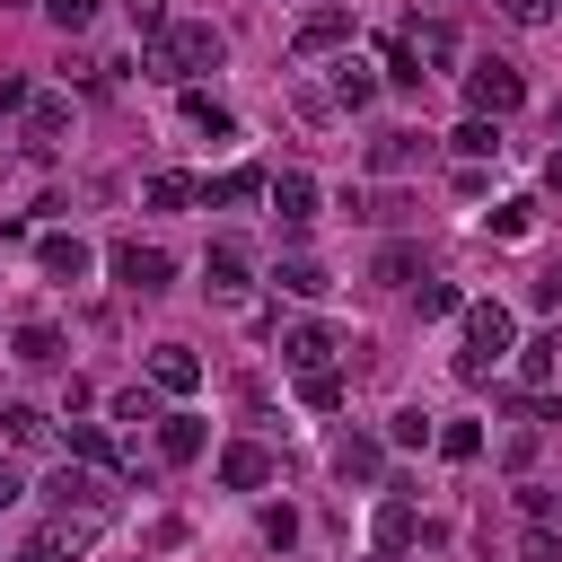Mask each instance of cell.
<instances>
[{"label":"cell","instance_id":"1","mask_svg":"<svg viewBox=\"0 0 562 562\" xmlns=\"http://www.w3.org/2000/svg\"><path fill=\"white\" fill-rule=\"evenodd\" d=\"M220 53H228V35H220L211 18H184V26L149 35V79H193V70H220Z\"/></svg>","mask_w":562,"mask_h":562},{"label":"cell","instance_id":"2","mask_svg":"<svg viewBox=\"0 0 562 562\" xmlns=\"http://www.w3.org/2000/svg\"><path fill=\"white\" fill-rule=\"evenodd\" d=\"M457 316H465V351H457V378H483V369L509 351V334H518V325H509V307H501V299H474V307H457Z\"/></svg>","mask_w":562,"mask_h":562},{"label":"cell","instance_id":"3","mask_svg":"<svg viewBox=\"0 0 562 562\" xmlns=\"http://www.w3.org/2000/svg\"><path fill=\"white\" fill-rule=\"evenodd\" d=\"M465 105H474L483 123L518 114V105H527V79H518V61H501V53H492V61H474V70H465Z\"/></svg>","mask_w":562,"mask_h":562},{"label":"cell","instance_id":"4","mask_svg":"<svg viewBox=\"0 0 562 562\" xmlns=\"http://www.w3.org/2000/svg\"><path fill=\"white\" fill-rule=\"evenodd\" d=\"M114 281L149 299V290H167V281H176V255H167V246H140V237H123V246H114Z\"/></svg>","mask_w":562,"mask_h":562},{"label":"cell","instance_id":"5","mask_svg":"<svg viewBox=\"0 0 562 562\" xmlns=\"http://www.w3.org/2000/svg\"><path fill=\"white\" fill-rule=\"evenodd\" d=\"M263 202L290 220V228H307L316 220V176H299V167H281V176H263Z\"/></svg>","mask_w":562,"mask_h":562},{"label":"cell","instance_id":"6","mask_svg":"<svg viewBox=\"0 0 562 562\" xmlns=\"http://www.w3.org/2000/svg\"><path fill=\"white\" fill-rule=\"evenodd\" d=\"M334 351H342L334 325H290V334H281V360H290L299 378H307V369H334Z\"/></svg>","mask_w":562,"mask_h":562},{"label":"cell","instance_id":"7","mask_svg":"<svg viewBox=\"0 0 562 562\" xmlns=\"http://www.w3.org/2000/svg\"><path fill=\"white\" fill-rule=\"evenodd\" d=\"M562 378V334H536V342H518V395H544Z\"/></svg>","mask_w":562,"mask_h":562},{"label":"cell","instance_id":"8","mask_svg":"<svg viewBox=\"0 0 562 562\" xmlns=\"http://www.w3.org/2000/svg\"><path fill=\"white\" fill-rule=\"evenodd\" d=\"M395 501H378V518H369V536H378V553H404L413 536H422V518H413V501H404V483H386Z\"/></svg>","mask_w":562,"mask_h":562},{"label":"cell","instance_id":"9","mask_svg":"<svg viewBox=\"0 0 562 562\" xmlns=\"http://www.w3.org/2000/svg\"><path fill=\"white\" fill-rule=\"evenodd\" d=\"M149 386H167V395H193V386H202V360H193L184 342H158V351H149Z\"/></svg>","mask_w":562,"mask_h":562},{"label":"cell","instance_id":"10","mask_svg":"<svg viewBox=\"0 0 562 562\" xmlns=\"http://www.w3.org/2000/svg\"><path fill=\"white\" fill-rule=\"evenodd\" d=\"M220 483H228V492H263V483H272V457H263L255 439H237V448H220Z\"/></svg>","mask_w":562,"mask_h":562},{"label":"cell","instance_id":"11","mask_svg":"<svg viewBox=\"0 0 562 562\" xmlns=\"http://www.w3.org/2000/svg\"><path fill=\"white\" fill-rule=\"evenodd\" d=\"M404 44H413V61H430V70H448V61H457V26H448V18H413V26H404Z\"/></svg>","mask_w":562,"mask_h":562},{"label":"cell","instance_id":"12","mask_svg":"<svg viewBox=\"0 0 562 562\" xmlns=\"http://www.w3.org/2000/svg\"><path fill=\"white\" fill-rule=\"evenodd\" d=\"M35 263H44L53 281H88V237H70V228H53V237L35 246Z\"/></svg>","mask_w":562,"mask_h":562},{"label":"cell","instance_id":"13","mask_svg":"<svg viewBox=\"0 0 562 562\" xmlns=\"http://www.w3.org/2000/svg\"><path fill=\"white\" fill-rule=\"evenodd\" d=\"M202 281H211V299H237V290H246V246L220 237V246L202 255Z\"/></svg>","mask_w":562,"mask_h":562},{"label":"cell","instance_id":"14","mask_svg":"<svg viewBox=\"0 0 562 562\" xmlns=\"http://www.w3.org/2000/svg\"><path fill=\"white\" fill-rule=\"evenodd\" d=\"M26 140H35V149H61V140H70V105H61V97H26Z\"/></svg>","mask_w":562,"mask_h":562},{"label":"cell","instance_id":"15","mask_svg":"<svg viewBox=\"0 0 562 562\" xmlns=\"http://www.w3.org/2000/svg\"><path fill=\"white\" fill-rule=\"evenodd\" d=\"M158 457H167V465H193V457H202V422H193V413H158Z\"/></svg>","mask_w":562,"mask_h":562},{"label":"cell","instance_id":"16","mask_svg":"<svg viewBox=\"0 0 562 562\" xmlns=\"http://www.w3.org/2000/svg\"><path fill=\"white\" fill-rule=\"evenodd\" d=\"M342 35H351V9H307L299 18V53H334Z\"/></svg>","mask_w":562,"mask_h":562},{"label":"cell","instance_id":"17","mask_svg":"<svg viewBox=\"0 0 562 562\" xmlns=\"http://www.w3.org/2000/svg\"><path fill=\"white\" fill-rule=\"evenodd\" d=\"M0 439H9V448H44V439H53V413H35V404H0Z\"/></svg>","mask_w":562,"mask_h":562},{"label":"cell","instance_id":"18","mask_svg":"<svg viewBox=\"0 0 562 562\" xmlns=\"http://www.w3.org/2000/svg\"><path fill=\"white\" fill-rule=\"evenodd\" d=\"M448 149H457L465 167H474V158H501V123H483V114H465V123L448 132Z\"/></svg>","mask_w":562,"mask_h":562},{"label":"cell","instance_id":"19","mask_svg":"<svg viewBox=\"0 0 562 562\" xmlns=\"http://www.w3.org/2000/svg\"><path fill=\"white\" fill-rule=\"evenodd\" d=\"M413 158H422V132H378V140H369V167H378V176H404Z\"/></svg>","mask_w":562,"mask_h":562},{"label":"cell","instance_id":"20","mask_svg":"<svg viewBox=\"0 0 562 562\" xmlns=\"http://www.w3.org/2000/svg\"><path fill=\"white\" fill-rule=\"evenodd\" d=\"M184 123H193V132H211V140H228V132H237V114H228L220 97H202V88H184Z\"/></svg>","mask_w":562,"mask_h":562},{"label":"cell","instance_id":"21","mask_svg":"<svg viewBox=\"0 0 562 562\" xmlns=\"http://www.w3.org/2000/svg\"><path fill=\"white\" fill-rule=\"evenodd\" d=\"M272 281H281V290H290V299H325V290H334V281H325V263H316V255H290V263H281V272H272Z\"/></svg>","mask_w":562,"mask_h":562},{"label":"cell","instance_id":"22","mask_svg":"<svg viewBox=\"0 0 562 562\" xmlns=\"http://www.w3.org/2000/svg\"><path fill=\"white\" fill-rule=\"evenodd\" d=\"M334 474H342V483H378V439H360V430H351V439L334 448Z\"/></svg>","mask_w":562,"mask_h":562},{"label":"cell","instance_id":"23","mask_svg":"<svg viewBox=\"0 0 562 562\" xmlns=\"http://www.w3.org/2000/svg\"><path fill=\"white\" fill-rule=\"evenodd\" d=\"M378 97V70L369 61H334V105H369Z\"/></svg>","mask_w":562,"mask_h":562},{"label":"cell","instance_id":"24","mask_svg":"<svg viewBox=\"0 0 562 562\" xmlns=\"http://www.w3.org/2000/svg\"><path fill=\"white\" fill-rule=\"evenodd\" d=\"M193 202H202V184H193V176H176V167H167V176H149V211H193Z\"/></svg>","mask_w":562,"mask_h":562},{"label":"cell","instance_id":"25","mask_svg":"<svg viewBox=\"0 0 562 562\" xmlns=\"http://www.w3.org/2000/svg\"><path fill=\"white\" fill-rule=\"evenodd\" d=\"M9 351H18L26 369H53V360H61V334H53V325H18V342H9Z\"/></svg>","mask_w":562,"mask_h":562},{"label":"cell","instance_id":"26","mask_svg":"<svg viewBox=\"0 0 562 562\" xmlns=\"http://www.w3.org/2000/svg\"><path fill=\"white\" fill-rule=\"evenodd\" d=\"M299 404L307 413H342V369H307L299 378Z\"/></svg>","mask_w":562,"mask_h":562},{"label":"cell","instance_id":"27","mask_svg":"<svg viewBox=\"0 0 562 562\" xmlns=\"http://www.w3.org/2000/svg\"><path fill=\"white\" fill-rule=\"evenodd\" d=\"M430 448H439L448 465H474V457H483V430H474V422H439V439H430Z\"/></svg>","mask_w":562,"mask_h":562},{"label":"cell","instance_id":"28","mask_svg":"<svg viewBox=\"0 0 562 562\" xmlns=\"http://www.w3.org/2000/svg\"><path fill=\"white\" fill-rule=\"evenodd\" d=\"M263 193V167H228L220 184H202V202H255Z\"/></svg>","mask_w":562,"mask_h":562},{"label":"cell","instance_id":"29","mask_svg":"<svg viewBox=\"0 0 562 562\" xmlns=\"http://www.w3.org/2000/svg\"><path fill=\"white\" fill-rule=\"evenodd\" d=\"M378 281H386V290H413V281H422V246H386V255H378Z\"/></svg>","mask_w":562,"mask_h":562},{"label":"cell","instance_id":"30","mask_svg":"<svg viewBox=\"0 0 562 562\" xmlns=\"http://www.w3.org/2000/svg\"><path fill=\"white\" fill-rule=\"evenodd\" d=\"M70 448H79L88 465H123V448L105 439V422H70Z\"/></svg>","mask_w":562,"mask_h":562},{"label":"cell","instance_id":"31","mask_svg":"<svg viewBox=\"0 0 562 562\" xmlns=\"http://www.w3.org/2000/svg\"><path fill=\"white\" fill-rule=\"evenodd\" d=\"M483 228H492V237H527V228H536V202H527V193H518V202H492Z\"/></svg>","mask_w":562,"mask_h":562},{"label":"cell","instance_id":"32","mask_svg":"<svg viewBox=\"0 0 562 562\" xmlns=\"http://www.w3.org/2000/svg\"><path fill=\"white\" fill-rule=\"evenodd\" d=\"M413 307H422V316H457L465 299H457V281H430V272H422V281H413Z\"/></svg>","mask_w":562,"mask_h":562},{"label":"cell","instance_id":"33","mask_svg":"<svg viewBox=\"0 0 562 562\" xmlns=\"http://www.w3.org/2000/svg\"><path fill=\"white\" fill-rule=\"evenodd\" d=\"M386 439H395V448H430V439H439V422H430V413H422V404H404V413H395V430H386Z\"/></svg>","mask_w":562,"mask_h":562},{"label":"cell","instance_id":"34","mask_svg":"<svg viewBox=\"0 0 562 562\" xmlns=\"http://www.w3.org/2000/svg\"><path fill=\"white\" fill-rule=\"evenodd\" d=\"M386 79H395V88H422V61H413V44H404V35L386 44Z\"/></svg>","mask_w":562,"mask_h":562},{"label":"cell","instance_id":"35","mask_svg":"<svg viewBox=\"0 0 562 562\" xmlns=\"http://www.w3.org/2000/svg\"><path fill=\"white\" fill-rule=\"evenodd\" d=\"M114 422H158V395H149V386H123V395H114Z\"/></svg>","mask_w":562,"mask_h":562},{"label":"cell","instance_id":"36","mask_svg":"<svg viewBox=\"0 0 562 562\" xmlns=\"http://www.w3.org/2000/svg\"><path fill=\"white\" fill-rule=\"evenodd\" d=\"M44 18H53V26H61V35H79V26H88V18H97V0H44Z\"/></svg>","mask_w":562,"mask_h":562},{"label":"cell","instance_id":"37","mask_svg":"<svg viewBox=\"0 0 562 562\" xmlns=\"http://www.w3.org/2000/svg\"><path fill=\"white\" fill-rule=\"evenodd\" d=\"M518 553H527V562H562V536H553V527H544V518H536V527H527V544H518Z\"/></svg>","mask_w":562,"mask_h":562},{"label":"cell","instance_id":"38","mask_svg":"<svg viewBox=\"0 0 562 562\" xmlns=\"http://www.w3.org/2000/svg\"><path fill=\"white\" fill-rule=\"evenodd\" d=\"M123 9H132V26H140V35H167V26H176V18H167V0H123Z\"/></svg>","mask_w":562,"mask_h":562},{"label":"cell","instance_id":"39","mask_svg":"<svg viewBox=\"0 0 562 562\" xmlns=\"http://www.w3.org/2000/svg\"><path fill=\"white\" fill-rule=\"evenodd\" d=\"M527 299L553 316V307H562V263H553V272H536V281H527Z\"/></svg>","mask_w":562,"mask_h":562},{"label":"cell","instance_id":"40","mask_svg":"<svg viewBox=\"0 0 562 562\" xmlns=\"http://www.w3.org/2000/svg\"><path fill=\"white\" fill-rule=\"evenodd\" d=\"M26 97H35V88H26L18 70H0V114H26Z\"/></svg>","mask_w":562,"mask_h":562},{"label":"cell","instance_id":"41","mask_svg":"<svg viewBox=\"0 0 562 562\" xmlns=\"http://www.w3.org/2000/svg\"><path fill=\"white\" fill-rule=\"evenodd\" d=\"M501 9H509L518 26H544V18H553V0H501Z\"/></svg>","mask_w":562,"mask_h":562},{"label":"cell","instance_id":"42","mask_svg":"<svg viewBox=\"0 0 562 562\" xmlns=\"http://www.w3.org/2000/svg\"><path fill=\"white\" fill-rule=\"evenodd\" d=\"M18 492H26V483H18V457H0V509H9Z\"/></svg>","mask_w":562,"mask_h":562},{"label":"cell","instance_id":"43","mask_svg":"<svg viewBox=\"0 0 562 562\" xmlns=\"http://www.w3.org/2000/svg\"><path fill=\"white\" fill-rule=\"evenodd\" d=\"M9 562H61V553H53V544H44V536H35V544H18V553H9Z\"/></svg>","mask_w":562,"mask_h":562},{"label":"cell","instance_id":"44","mask_svg":"<svg viewBox=\"0 0 562 562\" xmlns=\"http://www.w3.org/2000/svg\"><path fill=\"white\" fill-rule=\"evenodd\" d=\"M544 184H553V193H562V149H553V158H544Z\"/></svg>","mask_w":562,"mask_h":562},{"label":"cell","instance_id":"45","mask_svg":"<svg viewBox=\"0 0 562 562\" xmlns=\"http://www.w3.org/2000/svg\"><path fill=\"white\" fill-rule=\"evenodd\" d=\"M553 123H562V114H553Z\"/></svg>","mask_w":562,"mask_h":562}]
</instances>
